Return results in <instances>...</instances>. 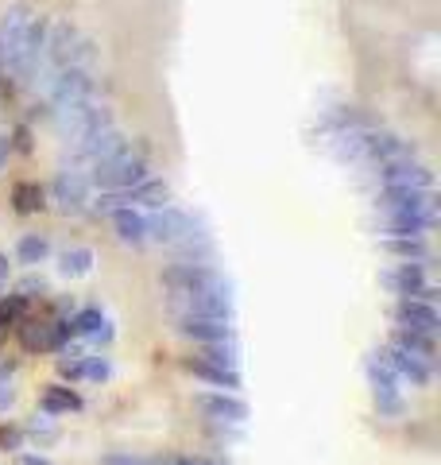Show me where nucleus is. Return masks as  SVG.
Here are the masks:
<instances>
[{
    "mask_svg": "<svg viewBox=\"0 0 441 465\" xmlns=\"http://www.w3.org/2000/svg\"><path fill=\"white\" fill-rule=\"evenodd\" d=\"M163 465H220V461H213V458H167Z\"/></svg>",
    "mask_w": 441,
    "mask_h": 465,
    "instance_id": "nucleus-34",
    "label": "nucleus"
},
{
    "mask_svg": "<svg viewBox=\"0 0 441 465\" xmlns=\"http://www.w3.org/2000/svg\"><path fill=\"white\" fill-rule=\"evenodd\" d=\"M128 143V136L121 133L116 124H105V128H97V133L90 136H82V140H74V159H78L82 167H97L101 159H109L116 155Z\"/></svg>",
    "mask_w": 441,
    "mask_h": 465,
    "instance_id": "nucleus-9",
    "label": "nucleus"
},
{
    "mask_svg": "<svg viewBox=\"0 0 441 465\" xmlns=\"http://www.w3.org/2000/svg\"><path fill=\"white\" fill-rule=\"evenodd\" d=\"M194 407L213 419V423H225V427H240L248 419V403L237 396V391H198L194 396Z\"/></svg>",
    "mask_w": 441,
    "mask_h": 465,
    "instance_id": "nucleus-10",
    "label": "nucleus"
},
{
    "mask_svg": "<svg viewBox=\"0 0 441 465\" xmlns=\"http://www.w3.org/2000/svg\"><path fill=\"white\" fill-rule=\"evenodd\" d=\"M391 345L407 349L410 357L426 361V365H434V361H437V341H434V333H418V330H403V326H395Z\"/></svg>",
    "mask_w": 441,
    "mask_h": 465,
    "instance_id": "nucleus-22",
    "label": "nucleus"
},
{
    "mask_svg": "<svg viewBox=\"0 0 441 465\" xmlns=\"http://www.w3.org/2000/svg\"><path fill=\"white\" fill-rule=\"evenodd\" d=\"M163 287H167V295H198V291H217V295H229V280L217 268L205 264V260H201V264H186V260L171 264L163 272Z\"/></svg>",
    "mask_w": 441,
    "mask_h": 465,
    "instance_id": "nucleus-3",
    "label": "nucleus"
},
{
    "mask_svg": "<svg viewBox=\"0 0 441 465\" xmlns=\"http://www.w3.org/2000/svg\"><path fill=\"white\" fill-rule=\"evenodd\" d=\"M85 376H90V381H109L113 376L109 357H85Z\"/></svg>",
    "mask_w": 441,
    "mask_h": 465,
    "instance_id": "nucleus-29",
    "label": "nucleus"
},
{
    "mask_svg": "<svg viewBox=\"0 0 441 465\" xmlns=\"http://www.w3.org/2000/svg\"><path fill=\"white\" fill-rule=\"evenodd\" d=\"M90 174L85 171H58L54 183H51V198L58 202V210L63 213H82L90 206Z\"/></svg>",
    "mask_w": 441,
    "mask_h": 465,
    "instance_id": "nucleus-11",
    "label": "nucleus"
},
{
    "mask_svg": "<svg viewBox=\"0 0 441 465\" xmlns=\"http://www.w3.org/2000/svg\"><path fill=\"white\" fill-rule=\"evenodd\" d=\"M0 446L20 450L24 446V427H0Z\"/></svg>",
    "mask_w": 441,
    "mask_h": 465,
    "instance_id": "nucleus-31",
    "label": "nucleus"
},
{
    "mask_svg": "<svg viewBox=\"0 0 441 465\" xmlns=\"http://www.w3.org/2000/svg\"><path fill=\"white\" fill-rule=\"evenodd\" d=\"M85 174H90V186H97V191H124V186L143 183L147 174H152V167H147V155L140 148L124 143L116 155L101 159V163L90 167Z\"/></svg>",
    "mask_w": 441,
    "mask_h": 465,
    "instance_id": "nucleus-1",
    "label": "nucleus"
},
{
    "mask_svg": "<svg viewBox=\"0 0 441 465\" xmlns=\"http://www.w3.org/2000/svg\"><path fill=\"white\" fill-rule=\"evenodd\" d=\"M109 222H113V232L121 244H132V249H140L147 244V213L136 210V206H116L109 210Z\"/></svg>",
    "mask_w": 441,
    "mask_h": 465,
    "instance_id": "nucleus-17",
    "label": "nucleus"
},
{
    "mask_svg": "<svg viewBox=\"0 0 441 465\" xmlns=\"http://www.w3.org/2000/svg\"><path fill=\"white\" fill-rule=\"evenodd\" d=\"M8 159H12V136H8V133H0V171L8 167Z\"/></svg>",
    "mask_w": 441,
    "mask_h": 465,
    "instance_id": "nucleus-33",
    "label": "nucleus"
},
{
    "mask_svg": "<svg viewBox=\"0 0 441 465\" xmlns=\"http://www.w3.org/2000/svg\"><path fill=\"white\" fill-rule=\"evenodd\" d=\"M24 314H27V299L24 295L0 299V333H8V326H20Z\"/></svg>",
    "mask_w": 441,
    "mask_h": 465,
    "instance_id": "nucleus-27",
    "label": "nucleus"
},
{
    "mask_svg": "<svg viewBox=\"0 0 441 465\" xmlns=\"http://www.w3.org/2000/svg\"><path fill=\"white\" fill-rule=\"evenodd\" d=\"M12 403H16V391H12L8 384H0V415H5Z\"/></svg>",
    "mask_w": 441,
    "mask_h": 465,
    "instance_id": "nucleus-35",
    "label": "nucleus"
},
{
    "mask_svg": "<svg viewBox=\"0 0 441 465\" xmlns=\"http://www.w3.org/2000/svg\"><path fill=\"white\" fill-rule=\"evenodd\" d=\"M35 291H39V295L47 291V283H43V275H32V280H24V283H20V295H24L27 302L35 299Z\"/></svg>",
    "mask_w": 441,
    "mask_h": 465,
    "instance_id": "nucleus-32",
    "label": "nucleus"
},
{
    "mask_svg": "<svg viewBox=\"0 0 441 465\" xmlns=\"http://www.w3.org/2000/svg\"><path fill=\"white\" fill-rule=\"evenodd\" d=\"M387 361V369L399 376V381H410L415 388H426L434 381V365H426V361H418V357H410L407 349H399V345H391V349H384V353H379Z\"/></svg>",
    "mask_w": 441,
    "mask_h": 465,
    "instance_id": "nucleus-16",
    "label": "nucleus"
},
{
    "mask_svg": "<svg viewBox=\"0 0 441 465\" xmlns=\"http://www.w3.org/2000/svg\"><path fill=\"white\" fill-rule=\"evenodd\" d=\"M24 439H39V442H54V439H58V430H54V427H47V423H43V419H39V423H27V427H24Z\"/></svg>",
    "mask_w": 441,
    "mask_h": 465,
    "instance_id": "nucleus-30",
    "label": "nucleus"
},
{
    "mask_svg": "<svg viewBox=\"0 0 441 465\" xmlns=\"http://www.w3.org/2000/svg\"><path fill=\"white\" fill-rule=\"evenodd\" d=\"M194 357L201 361H210V365H220V369H237L240 365V353H237V338H229V341H205Z\"/></svg>",
    "mask_w": 441,
    "mask_h": 465,
    "instance_id": "nucleus-25",
    "label": "nucleus"
},
{
    "mask_svg": "<svg viewBox=\"0 0 441 465\" xmlns=\"http://www.w3.org/2000/svg\"><path fill=\"white\" fill-rule=\"evenodd\" d=\"M20 465H51V461L39 458V454H20Z\"/></svg>",
    "mask_w": 441,
    "mask_h": 465,
    "instance_id": "nucleus-36",
    "label": "nucleus"
},
{
    "mask_svg": "<svg viewBox=\"0 0 441 465\" xmlns=\"http://www.w3.org/2000/svg\"><path fill=\"white\" fill-rule=\"evenodd\" d=\"M379 179H384V186H418V191H430L434 171L418 163L415 155H403V159H391V163H379Z\"/></svg>",
    "mask_w": 441,
    "mask_h": 465,
    "instance_id": "nucleus-13",
    "label": "nucleus"
},
{
    "mask_svg": "<svg viewBox=\"0 0 441 465\" xmlns=\"http://www.w3.org/2000/svg\"><path fill=\"white\" fill-rule=\"evenodd\" d=\"M0 338H5V333H0Z\"/></svg>",
    "mask_w": 441,
    "mask_h": 465,
    "instance_id": "nucleus-39",
    "label": "nucleus"
},
{
    "mask_svg": "<svg viewBox=\"0 0 441 465\" xmlns=\"http://www.w3.org/2000/svg\"><path fill=\"white\" fill-rule=\"evenodd\" d=\"M391 318H395V326L418 330V333H437V326H441L437 307L434 302H426V299H395L391 302Z\"/></svg>",
    "mask_w": 441,
    "mask_h": 465,
    "instance_id": "nucleus-12",
    "label": "nucleus"
},
{
    "mask_svg": "<svg viewBox=\"0 0 441 465\" xmlns=\"http://www.w3.org/2000/svg\"><path fill=\"white\" fill-rule=\"evenodd\" d=\"M182 369L194 372L198 381L220 388V391H237V388H240V372H237V369H220V365H210V361H201V357H186Z\"/></svg>",
    "mask_w": 441,
    "mask_h": 465,
    "instance_id": "nucleus-19",
    "label": "nucleus"
},
{
    "mask_svg": "<svg viewBox=\"0 0 441 465\" xmlns=\"http://www.w3.org/2000/svg\"><path fill=\"white\" fill-rule=\"evenodd\" d=\"M74 338H90V341H113V326L101 307H82L78 314L70 318Z\"/></svg>",
    "mask_w": 441,
    "mask_h": 465,
    "instance_id": "nucleus-20",
    "label": "nucleus"
},
{
    "mask_svg": "<svg viewBox=\"0 0 441 465\" xmlns=\"http://www.w3.org/2000/svg\"><path fill=\"white\" fill-rule=\"evenodd\" d=\"M47 256H51V241L43 237V232H24V237L16 241V260L27 268H39V264H47Z\"/></svg>",
    "mask_w": 441,
    "mask_h": 465,
    "instance_id": "nucleus-23",
    "label": "nucleus"
},
{
    "mask_svg": "<svg viewBox=\"0 0 441 465\" xmlns=\"http://www.w3.org/2000/svg\"><path fill=\"white\" fill-rule=\"evenodd\" d=\"M66 357H58V376L63 381H82L85 376V353H70V349H63Z\"/></svg>",
    "mask_w": 441,
    "mask_h": 465,
    "instance_id": "nucleus-28",
    "label": "nucleus"
},
{
    "mask_svg": "<svg viewBox=\"0 0 441 465\" xmlns=\"http://www.w3.org/2000/svg\"><path fill=\"white\" fill-rule=\"evenodd\" d=\"M105 124H116V121H113V109H109V105H97L93 97L54 109V128H58V136L70 140V143L82 140V136H90V133H97V128H105Z\"/></svg>",
    "mask_w": 441,
    "mask_h": 465,
    "instance_id": "nucleus-2",
    "label": "nucleus"
},
{
    "mask_svg": "<svg viewBox=\"0 0 441 465\" xmlns=\"http://www.w3.org/2000/svg\"><path fill=\"white\" fill-rule=\"evenodd\" d=\"M32 16H35V12L27 5H16V8H8L5 16H0V70H8V63L16 58L24 27H27V20H32Z\"/></svg>",
    "mask_w": 441,
    "mask_h": 465,
    "instance_id": "nucleus-15",
    "label": "nucleus"
},
{
    "mask_svg": "<svg viewBox=\"0 0 441 465\" xmlns=\"http://www.w3.org/2000/svg\"><path fill=\"white\" fill-rule=\"evenodd\" d=\"M174 330H179L182 338H194L198 345H205V341H229V338H237V333H232V318L174 314Z\"/></svg>",
    "mask_w": 441,
    "mask_h": 465,
    "instance_id": "nucleus-14",
    "label": "nucleus"
},
{
    "mask_svg": "<svg viewBox=\"0 0 441 465\" xmlns=\"http://www.w3.org/2000/svg\"><path fill=\"white\" fill-rule=\"evenodd\" d=\"M384 252L403 260V264H430L434 249L426 244V237H384Z\"/></svg>",
    "mask_w": 441,
    "mask_h": 465,
    "instance_id": "nucleus-21",
    "label": "nucleus"
},
{
    "mask_svg": "<svg viewBox=\"0 0 441 465\" xmlns=\"http://www.w3.org/2000/svg\"><path fill=\"white\" fill-rule=\"evenodd\" d=\"M8 280V256H0V283Z\"/></svg>",
    "mask_w": 441,
    "mask_h": 465,
    "instance_id": "nucleus-38",
    "label": "nucleus"
},
{
    "mask_svg": "<svg viewBox=\"0 0 441 465\" xmlns=\"http://www.w3.org/2000/svg\"><path fill=\"white\" fill-rule=\"evenodd\" d=\"M364 372H368V384H372V391H376L379 415H403L399 376H395V372L387 369V361L379 357V353H372V357H368V365H364Z\"/></svg>",
    "mask_w": 441,
    "mask_h": 465,
    "instance_id": "nucleus-8",
    "label": "nucleus"
},
{
    "mask_svg": "<svg viewBox=\"0 0 441 465\" xmlns=\"http://www.w3.org/2000/svg\"><path fill=\"white\" fill-rule=\"evenodd\" d=\"M198 232V225H194V217H190L186 210H179V206H159L152 217H147V241H159V244H167V249H174V244H182V241H190Z\"/></svg>",
    "mask_w": 441,
    "mask_h": 465,
    "instance_id": "nucleus-5",
    "label": "nucleus"
},
{
    "mask_svg": "<svg viewBox=\"0 0 441 465\" xmlns=\"http://www.w3.org/2000/svg\"><path fill=\"white\" fill-rule=\"evenodd\" d=\"M93 90H97L93 70H82V66H63V70H54V78L47 82L51 109H63V105H74V101L93 97Z\"/></svg>",
    "mask_w": 441,
    "mask_h": 465,
    "instance_id": "nucleus-6",
    "label": "nucleus"
},
{
    "mask_svg": "<svg viewBox=\"0 0 441 465\" xmlns=\"http://www.w3.org/2000/svg\"><path fill=\"white\" fill-rule=\"evenodd\" d=\"M39 411L47 415V419L74 415V411H82V396L70 384H47V388L39 391Z\"/></svg>",
    "mask_w": 441,
    "mask_h": 465,
    "instance_id": "nucleus-18",
    "label": "nucleus"
},
{
    "mask_svg": "<svg viewBox=\"0 0 441 465\" xmlns=\"http://www.w3.org/2000/svg\"><path fill=\"white\" fill-rule=\"evenodd\" d=\"M379 283H384L391 295H399V299H426V302H434L437 299V291L434 283L426 280V264H391L384 275H379Z\"/></svg>",
    "mask_w": 441,
    "mask_h": 465,
    "instance_id": "nucleus-7",
    "label": "nucleus"
},
{
    "mask_svg": "<svg viewBox=\"0 0 441 465\" xmlns=\"http://www.w3.org/2000/svg\"><path fill=\"white\" fill-rule=\"evenodd\" d=\"M101 465H140V461H132V458H124V454H113V458H105Z\"/></svg>",
    "mask_w": 441,
    "mask_h": 465,
    "instance_id": "nucleus-37",
    "label": "nucleus"
},
{
    "mask_svg": "<svg viewBox=\"0 0 441 465\" xmlns=\"http://www.w3.org/2000/svg\"><path fill=\"white\" fill-rule=\"evenodd\" d=\"M12 206H16V213H39L47 206V191L39 183H16L12 186Z\"/></svg>",
    "mask_w": 441,
    "mask_h": 465,
    "instance_id": "nucleus-26",
    "label": "nucleus"
},
{
    "mask_svg": "<svg viewBox=\"0 0 441 465\" xmlns=\"http://www.w3.org/2000/svg\"><path fill=\"white\" fill-rule=\"evenodd\" d=\"M379 213L437 222V198H434V191H418V186H384V194H379Z\"/></svg>",
    "mask_w": 441,
    "mask_h": 465,
    "instance_id": "nucleus-4",
    "label": "nucleus"
},
{
    "mask_svg": "<svg viewBox=\"0 0 441 465\" xmlns=\"http://www.w3.org/2000/svg\"><path fill=\"white\" fill-rule=\"evenodd\" d=\"M58 272L70 275V280H82V275H90L93 272V249H85V244L63 249V252H58Z\"/></svg>",
    "mask_w": 441,
    "mask_h": 465,
    "instance_id": "nucleus-24",
    "label": "nucleus"
}]
</instances>
